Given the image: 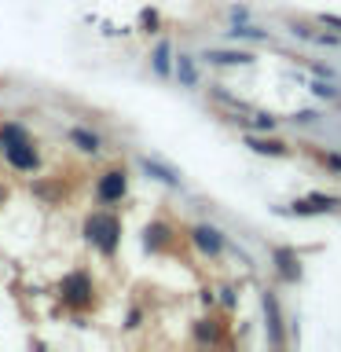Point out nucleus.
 Wrapping results in <instances>:
<instances>
[{"instance_id": "nucleus-5", "label": "nucleus", "mask_w": 341, "mask_h": 352, "mask_svg": "<svg viewBox=\"0 0 341 352\" xmlns=\"http://www.w3.org/2000/svg\"><path fill=\"white\" fill-rule=\"evenodd\" d=\"M191 242L206 253V257H213V261L228 250V239L220 235V231H217L213 224H195V228H191Z\"/></svg>"}, {"instance_id": "nucleus-3", "label": "nucleus", "mask_w": 341, "mask_h": 352, "mask_svg": "<svg viewBox=\"0 0 341 352\" xmlns=\"http://www.w3.org/2000/svg\"><path fill=\"white\" fill-rule=\"evenodd\" d=\"M59 294H63V301L70 305V308H88L92 305V279H88V272H74V275H66L63 286H59Z\"/></svg>"}, {"instance_id": "nucleus-7", "label": "nucleus", "mask_w": 341, "mask_h": 352, "mask_svg": "<svg viewBox=\"0 0 341 352\" xmlns=\"http://www.w3.org/2000/svg\"><path fill=\"white\" fill-rule=\"evenodd\" d=\"M125 191H129V176L121 173V169H110V173L99 176V202L114 206V202L125 198Z\"/></svg>"}, {"instance_id": "nucleus-24", "label": "nucleus", "mask_w": 341, "mask_h": 352, "mask_svg": "<svg viewBox=\"0 0 341 352\" xmlns=\"http://www.w3.org/2000/svg\"><path fill=\"white\" fill-rule=\"evenodd\" d=\"M140 22L147 26V33H154V30H158V11H143V15H140Z\"/></svg>"}, {"instance_id": "nucleus-12", "label": "nucleus", "mask_w": 341, "mask_h": 352, "mask_svg": "<svg viewBox=\"0 0 341 352\" xmlns=\"http://www.w3.org/2000/svg\"><path fill=\"white\" fill-rule=\"evenodd\" d=\"M70 140H74V147L85 151V154H99V151H103V140H99V132L85 129V125H74V129H70Z\"/></svg>"}, {"instance_id": "nucleus-8", "label": "nucleus", "mask_w": 341, "mask_h": 352, "mask_svg": "<svg viewBox=\"0 0 341 352\" xmlns=\"http://www.w3.org/2000/svg\"><path fill=\"white\" fill-rule=\"evenodd\" d=\"M202 59L209 66H253L257 55L253 52H231V48H209V52H202Z\"/></svg>"}, {"instance_id": "nucleus-16", "label": "nucleus", "mask_w": 341, "mask_h": 352, "mask_svg": "<svg viewBox=\"0 0 341 352\" xmlns=\"http://www.w3.org/2000/svg\"><path fill=\"white\" fill-rule=\"evenodd\" d=\"M22 140H30V136H26V129H22L19 121L0 125V143H4V147H11V143H22Z\"/></svg>"}, {"instance_id": "nucleus-6", "label": "nucleus", "mask_w": 341, "mask_h": 352, "mask_svg": "<svg viewBox=\"0 0 341 352\" xmlns=\"http://www.w3.org/2000/svg\"><path fill=\"white\" fill-rule=\"evenodd\" d=\"M4 158L11 169H19V173H37L41 169V154L30 147V140H22V143H11V147H4Z\"/></svg>"}, {"instance_id": "nucleus-2", "label": "nucleus", "mask_w": 341, "mask_h": 352, "mask_svg": "<svg viewBox=\"0 0 341 352\" xmlns=\"http://www.w3.org/2000/svg\"><path fill=\"white\" fill-rule=\"evenodd\" d=\"M261 312H264V327H268V345H272V349L286 345V334H283V308H279V297H275V290H261Z\"/></svg>"}, {"instance_id": "nucleus-9", "label": "nucleus", "mask_w": 341, "mask_h": 352, "mask_svg": "<svg viewBox=\"0 0 341 352\" xmlns=\"http://www.w3.org/2000/svg\"><path fill=\"white\" fill-rule=\"evenodd\" d=\"M275 272H279V279L283 283H301V275H305V268H301V257H297L294 250H275Z\"/></svg>"}, {"instance_id": "nucleus-10", "label": "nucleus", "mask_w": 341, "mask_h": 352, "mask_svg": "<svg viewBox=\"0 0 341 352\" xmlns=\"http://www.w3.org/2000/svg\"><path fill=\"white\" fill-rule=\"evenodd\" d=\"M246 147H250L253 154H264V158H286V154H290V147H286L283 140L257 136V132H250V136H246Z\"/></svg>"}, {"instance_id": "nucleus-14", "label": "nucleus", "mask_w": 341, "mask_h": 352, "mask_svg": "<svg viewBox=\"0 0 341 352\" xmlns=\"http://www.w3.org/2000/svg\"><path fill=\"white\" fill-rule=\"evenodd\" d=\"M224 37H228V41H268L272 33L261 30V26H253V22H239V26L224 30Z\"/></svg>"}, {"instance_id": "nucleus-17", "label": "nucleus", "mask_w": 341, "mask_h": 352, "mask_svg": "<svg viewBox=\"0 0 341 352\" xmlns=\"http://www.w3.org/2000/svg\"><path fill=\"white\" fill-rule=\"evenodd\" d=\"M308 92L319 99H341V88L334 81H308Z\"/></svg>"}, {"instance_id": "nucleus-11", "label": "nucleus", "mask_w": 341, "mask_h": 352, "mask_svg": "<svg viewBox=\"0 0 341 352\" xmlns=\"http://www.w3.org/2000/svg\"><path fill=\"white\" fill-rule=\"evenodd\" d=\"M140 169H143V173H151L154 180L169 184V187H180V173H176L173 165H162L158 158H140Z\"/></svg>"}, {"instance_id": "nucleus-22", "label": "nucleus", "mask_w": 341, "mask_h": 352, "mask_svg": "<svg viewBox=\"0 0 341 352\" xmlns=\"http://www.w3.org/2000/svg\"><path fill=\"white\" fill-rule=\"evenodd\" d=\"M316 22H319V26H330V30H338V33H341V15H327V11H319Z\"/></svg>"}, {"instance_id": "nucleus-21", "label": "nucleus", "mask_w": 341, "mask_h": 352, "mask_svg": "<svg viewBox=\"0 0 341 352\" xmlns=\"http://www.w3.org/2000/svg\"><path fill=\"white\" fill-rule=\"evenodd\" d=\"M319 118H323L319 110H297V114H294V125H319Z\"/></svg>"}, {"instance_id": "nucleus-1", "label": "nucleus", "mask_w": 341, "mask_h": 352, "mask_svg": "<svg viewBox=\"0 0 341 352\" xmlns=\"http://www.w3.org/2000/svg\"><path fill=\"white\" fill-rule=\"evenodd\" d=\"M85 239L96 242L99 253H107V257H114L118 253V242H121V220L114 213H92L85 220Z\"/></svg>"}, {"instance_id": "nucleus-18", "label": "nucleus", "mask_w": 341, "mask_h": 352, "mask_svg": "<svg viewBox=\"0 0 341 352\" xmlns=\"http://www.w3.org/2000/svg\"><path fill=\"white\" fill-rule=\"evenodd\" d=\"M250 129L253 132H275V129H279V121H275V114H264V110H261V114L250 118Z\"/></svg>"}, {"instance_id": "nucleus-25", "label": "nucleus", "mask_w": 341, "mask_h": 352, "mask_svg": "<svg viewBox=\"0 0 341 352\" xmlns=\"http://www.w3.org/2000/svg\"><path fill=\"white\" fill-rule=\"evenodd\" d=\"M323 162H327V169H330V173H341V154H327Z\"/></svg>"}, {"instance_id": "nucleus-15", "label": "nucleus", "mask_w": 341, "mask_h": 352, "mask_svg": "<svg viewBox=\"0 0 341 352\" xmlns=\"http://www.w3.org/2000/svg\"><path fill=\"white\" fill-rule=\"evenodd\" d=\"M176 77H180L184 88H198V70L191 55H176Z\"/></svg>"}, {"instance_id": "nucleus-27", "label": "nucleus", "mask_w": 341, "mask_h": 352, "mask_svg": "<svg viewBox=\"0 0 341 352\" xmlns=\"http://www.w3.org/2000/svg\"><path fill=\"white\" fill-rule=\"evenodd\" d=\"M231 19H235V22H246L250 11H246V8H231Z\"/></svg>"}, {"instance_id": "nucleus-19", "label": "nucleus", "mask_w": 341, "mask_h": 352, "mask_svg": "<svg viewBox=\"0 0 341 352\" xmlns=\"http://www.w3.org/2000/svg\"><path fill=\"white\" fill-rule=\"evenodd\" d=\"M217 334H220V330H217L213 319H198V327H195V341H206V345H209V341H217Z\"/></svg>"}, {"instance_id": "nucleus-23", "label": "nucleus", "mask_w": 341, "mask_h": 352, "mask_svg": "<svg viewBox=\"0 0 341 352\" xmlns=\"http://www.w3.org/2000/svg\"><path fill=\"white\" fill-rule=\"evenodd\" d=\"M220 305H224V308H235V301H239V297H235V286H220Z\"/></svg>"}, {"instance_id": "nucleus-4", "label": "nucleus", "mask_w": 341, "mask_h": 352, "mask_svg": "<svg viewBox=\"0 0 341 352\" xmlns=\"http://www.w3.org/2000/svg\"><path fill=\"white\" fill-rule=\"evenodd\" d=\"M341 206V198L338 195H305V198H297V202L286 206V213H294V217H319V213H334V209Z\"/></svg>"}, {"instance_id": "nucleus-13", "label": "nucleus", "mask_w": 341, "mask_h": 352, "mask_svg": "<svg viewBox=\"0 0 341 352\" xmlns=\"http://www.w3.org/2000/svg\"><path fill=\"white\" fill-rule=\"evenodd\" d=\"M151 66H154L158 77H165V81L173 77V44H169V37L158 41V48H154V55H151Z\"/></svg>"}, {"instance_id": "nucleus-26", "label": "nucleus", "mask_w": 341, "mask_h": 352, "mask_svg": "<svg viewBox=\"0 0 341 352\" xmlns=\"http://www.w3.org/2000/svg\"><path fill=\"white\" fill-rule=\"evenodd\" d=\"M143 323V312H140V308H136V312H129V319H125V327L132 330V327H140Z\"/></svg>"}, {"instance_id": "nucleus-20", "label": "nucleus", "mask_w": 341, "mask_h": 352, "mask_svg": "<svg viewBox=\"0 0 341 352\" xmlns=\"http://www.w3.org/2000/svg\"><path fill=\"white\" fill-rule=\"evenodd\" d=\"M290 33H294L297 41H316V30L308 26V22H297V19L290 22Z\"/></svg>"}]
</instances>
